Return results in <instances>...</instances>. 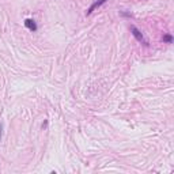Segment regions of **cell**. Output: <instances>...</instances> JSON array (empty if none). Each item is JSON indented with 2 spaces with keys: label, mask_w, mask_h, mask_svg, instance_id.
Masks as SVG:
<instances>
[{
  "label": "cell",
  "mask_w": 174,
  "mask_h": 174,
  "mask_svg": "<svg viewBox=\"0 0 174 174\" xmlns=\"http://www.w3.org/2000/svg\"><path fill=\"white\" fill-rule=\"evenodd\" d=\"M163 41L167 42V44H171V42H173V37H171L170 34H165V35H163Z\"/></svg>",
  "instance_id": "obj_4"
},
{
  "label": "cell",
  "mask_w": 174,
  "mask_h": 174,
  "mask_svg": "<svg viewBox=\"0 0 174 174\" xmlns=\"http://www.w3.org/2000/svg\"><path fill=\"white\" fill-rule=\"evenodd\" d=\"M2 135H3V124L0 122V140H2Z\"/></svg>",
  "instance_id": "obj_5"
},
{
  "label": "cell",
  "mask_w": 174,
  "mask_h": 174,
  "mask_svg": "<svg viewBox=\"0 0 174 174\" xmlns=\"http://www.w3.org/2000/svg\"><path fill=\"white\" fill-rule=\"evenodd\" d=\"M130 31H132V34H133V37L136 38V40L139 41V42H141V44H144V45H148V41L144 38V35H143V33L140 31V30L137 29L136 26H130Z\"/></svg>",
  "instance_id": "obj_1"
},
{
  "label": "cell",
  "mask_w": 174,
  "mask_h": 174,
  "mask_svg": "<svg viewBox=\"0 0 174 174\" xmlns=\"http://www.w3.org/2000/svg\"><path fill=\"white\" fill-rule=\"evenodd\" d=\"M24 26L30 30V31H37V23L33 19H26L24 21Z\"/></svg>",
  "instance_id": "obj_3"
},
{
  "label": "cell",
  "mask_w": 174,
  "mask_h": 174,
  "mask_svg": "<svg viewBox=\"0 0 174 174\" xmlns=\"http://www.w3.org/2000/svg\"><path fill=\"white\" fill-rule=\"evenodd\" d=\"M106 2H108V0H97V2H94L91 5H90L89 8H87V11H86V15H90V14H91L92 11L95 10V8L101 7V5H102V4H105Z\"/></svg>",
  "instance_id": "obj_2"
}]
</instances>
